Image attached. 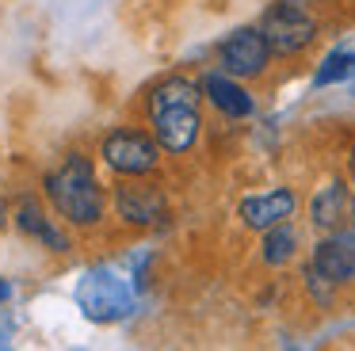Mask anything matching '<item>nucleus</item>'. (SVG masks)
<instances>
[{"instance_id": "6", "label": "nucleus", "mask_w": 355, "mask_h": 351, "mask_svg": "<svg viewBox=\"0 0 355 351\" xmlns=\"http://www.w3.org/2000/svg\"><path fill=\"white\" fill-rule=\"evenodd\" d=\"M199 107L195 103H168L153 111V137L161 142V149L168 153H187L199 137Z\"/></svg>"}, {"instance_id": "11", "label": "nucleus", "mask_w": 355, "mask_h": 351, "mask_svg": "<svg viewBox=\"0 0 355 351\" xmlns=\"http://www.w3.org/2000/svg\"><path fill=\"white\" fill-rule=\"evenodd\" d=\"M16 225L24 229L27 237H35L39 244H46L50 252H65V248H69V237L58 233V229L50 225V218L39 210V203H19V210H16Z\"/></svg>"}, {"instance_id": "15", "label": "nucleus", "mask_w": 355, "mask_h": 351, "mask_svg": "<svg viewBox=\"0 0 355 351\" xmlns=\"http://www.w3.org/2000/svg\"><path fill=\"white\" fill-rule=\"evenodd\" d=\"M0 225H4V198H0Z\"/></svg>"}, {"instance_id": "1", "label": "nucleus", "mask_w": 355, "mask_h": 351, "mask_svg": "<svg viewBox=\"0 0 355 351\" xmlns=\"http://www.w3.org/2000/svg\"><path fill=\"white\" fill-rule=\"evenodd\" d=\"M46 198L54 214H62L73 225H96L103 218V191L96 183L92 164L77 153L62 164V172L46 176Z\"/></svg>"}, {"instance_id": "14", "label": "nucleus", "mask_w": 355, "mask_h": 351, "mask_svg": "<svg viewBox=\"0 0 355 351\" xmlns=\"http://www.w3.org/2000/svg\"><path fill=\"white\" fill-rule=\"evenodd\" d=\"M355 73V50H336L324 58V65L317 69V84H332V80H344V76Z\"/></svg>"}, {"instance_id": "16", "label": "nucleus", "mask_w": 355, "mask_h": 351, "mask_svg": "<svg viewBox=\"0 0 355 351\" xmlns=\"http://www.w3.org/2000/svg\"><path fill=\"white\" fill-rule=\"evenodd\" d=\"M4 294H8V286H4V282H0V298H4Z\"/></svg>"}, {"instance_id": "3", "label": "nucleus", "mask_w": 355, "mask_h": 351, "mask_svg": "<svg viewBox=\"0 0 355 351\" xmlns=\"http://www.w3.org/2000/svg\"><path fill=\"white\" fill-rule=\"evenodd\" d=\"M271 42L263 35V27H241L218 46V61H222V73L230 76H260L271 61Z\"/></svg>"}, {"instance_id": "13", "label": "nucleus", "mask_w": 355, "mask_h": 351, "mask_svg": "<svg viewBox=\"0 0 355 351\" xmlns=\"http://www.w3.org/2000/svg\"><path fill=\"white\" fill-rule=\"evenodd\" d=\"M168 103H199V88H195L191 80H184V76H172V80H164L161 88L153 92V99H149V111H157V107H168Z\"/></svg>"}, {"instance_id": "5", "label": "nucleus", "mask_w": 355, "mask_h": 351, "mask_svg": "<svg viewBox=\"0 0 355 351\" xmlns=\"http://www.w3.org/2000/svg\"><path fill=\"white\" fill-rule=\"evenodd\" d=\"M115 210L130 225H153L164 218V191L141 176H123L115 187Z\"/></svg>"}, {"instance_id": "4", "label": "nucleus", "mask_w": 355, "mask_h": 351, "mask_svg": "<svg viewBox=\"0 0 355 351\" xmlns=\"http://www.w3.org/2000/svg\"><path fill=\"white\" fill-rule=\"evenodd\" d=\"M263 35H268L275 53H298L317 38V23L298 4H275L263 15Z\"/></svg>"}, {"instance_id": "17", "label": "nucleus", "mask_w": 355, "mask_h": 351, "mask_svg": "<svg viewBox=\"0 0 355 351\" xmlns=\"http://www.w3.org/2000/svg\"><path fill=\"white\" fill-rule=\"evenodd\" d=\"M352 180H355V153H352Z\"/></svg>"}, {"instance_id": "18", "label": "nucleus", "mask_w": 355, "mask_h": 351, "mask_svg": "<svg viewBox=\"0 0 355 351\" xmlns=\"http://www.w3.org/2000/svg\"><path fill=\"white\" fill-rule=\"evenodd\" d=\"M352 218H355V203H352Z\"/></svg>"}, {"instance_id": "9", "label": "nucleus", "mask_w": 355, "mask_h": 351, "mask_svg": "<svg viewBox=\"0 0 355 351\" xmlns=\"http://www.w3.org/2000/svg\"><path fill=\"white\" fill-rule=\"evenodd\" d=\"M202 92H207L210 103L222 114H230V119H248V114H252V96H248L230 73H210L207 80H202Z\"/></svg>"}, {"instance_id": "12", "label": "nucleus", "mask_w": 355, "mask_h": 351, "mask_svg": "<svg viewBox=\"0 0 355 351\" xmlns=\"http://www.w3.org/2000/svg\"><path fill=\"white\" fill-rule=\"evenodd\" d=\"M294 252H298V233H294L286 221L263 229V264L283 267V264H291V259H294Z\"/></svg>"}, {"instance_id": "2", "label": "nucleus", "mask_w": 355, "mask_h": 351, "mask_svg": "<svg viewBox=\"0 0 355 351\" xmlns=\"http://www.w3.org/2000/svg\"><path fill=\"white\" fill-rule=\"evenodd\" d=\"M157 149H161V142L141 130H111L100 145V157L119 176H146L157 168Z\"/></svg>"}, {"instance_id": "10", "label": "nucleus", "mask_w": 355, "mask_h": 351, "mask_svg": "<svg viewBox=\"0 0 355 351\" xmlns=\"http://www.w3.org/2000/svg\"><path fill=\"white\" fill-rule=\"evenodd\" d=\"M344 210H347V187L340 180H332L313 195V203H309V221H313L317 229H336L340 218H344Z\"/></svg>"}, {"instance_id": "8", "label": "nucleus", "mask_w": 355, "mask_h": 351, "mask_svg": "<svg viewBox=\"0 0 355 351\" xmlns=\"http://www.w3.org/2000/svg\"><path fill=\"white\" fill-rule=\"evenodd\" d=\"M237 214L248 229H260L263 233V229L279 225V221H286L294 214V191L275 187V191H268V195H248V198H241Z\"/></svg>"}, {"instance_id": "7", "label": "nucleus", "mask_w": 355, "mask_h": 351, "mask_svg": "<svg viewBox=\"0 0 355 351\" xmlns=\"http://www.w3.org/2000/svg\"><path fill=\"white\" fill-rule=\"evenodd\" d=\"M313 271H321L332 286L355 279V229H340V233L324 237L313 248Z\"/></svg>"}]
</instances>
